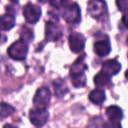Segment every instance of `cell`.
<instances>
[{
    "label": "cell",
    "instance_id": "cell-1",
    "mask_svg": "<svg viewBox=\"0 0 128 128\" xmlns=\"http://www.w3.org/2000/svg\"><path fill=\"white\" fill-rule=\"evenodd\" d=\"M62 17L64 20L70 24H77L81 20V11L77 3H68L63 7Z\"/></svg>",
    "mask_w": 128,
    "mask_h": 128
},
{
    "label": "cell",
    "instance_id": "cell-2",
    "mask_svg": "<svg viewBox=\"0 0 128 128\" xmlns=\"http://www.w3.org/2000/svg\"><path fill=\"white\" fill-rule=\"evenodd\" d=\"M10 58L16 61H22L26 58L28 53V44L22 41L21 39L12 43L7 51Z\"/></svg>",
    "mask_w": 128,
    "mask_h": 128
},
{
    "label": "cell",
    "instance_id": "cell-3",
    "mask_svg": "<svg viewBox=\"0 0 128 128\" xmlns=\"http://www.w3.org/2000/svg\"><path fill=\"white\" fill-rule=\"evenodd\" d=\"M51 100V92L49 88L47 87H41L39 88L34 96L33 102L35 105V108L38 109H46L49 102Z\"/></svg>",
    "mask_w": 128,
    "mask_h": 128
},
{
    "label": "cell",
    "instance_id": "cell-4",
    "mask_svg": "<svg viewBox=\"0 0 128 128\" xmlns=\"http://www.w3.org/2000/svg\"><path fill=\"white\" fill-rule=\"evenodd\" d=\"M30 122L36 127H42L46 124L49 118V113L46 109H32L29 114Z\"/></svg>",
    "mask_w": 128,
    "mask_h": 128
},
{
    "label": "cell",
    "instance_id": "cell-5",
    "mask_svg": "<svg viewBox=\"0 0 128 128\" xmlns=\"http://www.w3.org/2000/svg\"><path fill=\"white\" fill-rule=\"evenodd\" d=\"M41 8L32 3H27L23 8V15L26 21L30 24L38 22V20L41 17Z\"/></svg>",
    "mask_w": 128,
    "mask_h": 128
},
{
    "label": "cell",
    "instance_id": "cell-6",
    "mask_svg": "<svg viewBox=\"0 0 128 128\" xmlns=\"http://www.w3.org/2000/svg\"><path fill=\"white\" fill-rule=\"evenodd\" d=\"M87 11L94 18H100L105 15L107 11L106 3L103 1H90L87 5Z\"/></svg>",
    "mask_w": 128,
    "mask_h": 128
},
{
    "label": "cell",
    "instance_id": "cell-7",
    "mask_svg": "<svg viewBox=\"0 0 128 128\" xmlns=\"http://www.w3.org/2000/svg\"><path fill=\"white\" fill-rule=\"evenodd\" d=\"M62 36V30L56 22L50 21L46 23L45 27V38L47 41H57Z\"/></svg>",
    "mask_w": 128,
    "mask_h": 128
},
{
    "label": "cell",
    "instance_id": "cell-8",
    "mask_svg": "<svg viewBox=\"0 0 128 128\" xmlns=\"http://www.w3.org/2000/svg\"><path fill=\"white\" fill-rule=\"evenodd\" d=\"M69 46L72 52L79 53L85 47V37L80 33H72L69 35Z\"/></svg>",
    "mask_w": 128,
    "mask_h": 128
},
{
    "label": "cell",
    "instance_id": "cell-9",
    "mask_svg": "<svg viewBox=\"0 0 128 128\" xmlns=\"http://www.w3.org/2000/svg\"><path fill=\"white\" fill-rule=\"evenodd\" d=\"M94 51L100 57L107 56L111 51V45H110V41L108 40V38L105 40L101 39V40L96 41L94 43Z\"/></svg>",
    "mask_w": 128,
    "mask_h": 128
},
{
    "label": "cell",
    "instance_id": "cell-10",
    "mask_svg": "<svg viewBox=\"0 0 128 128\" xmlns=\"http://www.w3.org/2000/svg\"><path fill=\"white\" fill-rule=\"evenodd\" d=\"M120 70H121V64L117 60H108L104 62L102 65V72L109 75L110 77L118 74Z\"/></svg>",
    "mask_w": 128,
    "mask_h": 128
},
{
    "label": "cell",
    "instance_id": "cell-11",
    "mask_svg": "<svg viewBox=\"0 0 128 128\" xmlns=\"http://www.w3.org/2000/svg\"><path fill=\"white\" fill-rule=\"evenodd\" d=\"M84 59H85V55H82L73 63L70 69V76L84 74L85 70H87V65L84 63Z\"/></svg>",
    "mask_w": 128,
    "mask_h": 128
},
{
    "label": "cell",
    "instance_id": "cell-12",
    "mask_svg": "<svg viewBox=\"0 0 128 128\" xmlns=\"http://www.w3.org/2000/svg\"><path fill=\"white\" fill-rule=\"evenodd\" d=\"M15 25V16L14 13L8 12V14H4L1 16L0 19V27L1 30L6 31V30H10L14 27Z\"/></svg>",
    "mask_w": 128,
    "mask_h": 128
},
{
    "label": "cell",
    "instance_id": "cell-13",
    "mask_svg": "<svg viewBox=\"0 0 128 128\" xmlns=\"http://www.w3.org/2000/svg\"><path fill=\"white\" fill-rule=\"evenodd\" d=\"M107 117L109 118L110 121L112 122H120L121 119L123 118V111L120 107L118 106H109L106 110Z\"/></svg>",
    "mask_w": 128,
    "mask_h": 128
},
{
    "label": "cell",
    "instance_id": "cell-14",
    "mask_svg": "<svg viewBox=\"0 0 128 128\" xmlns=\"http://www.w3.org/2000/svg\"><path fill=\"white\" fill-rule=\"evenodd\" d=\"M105 99H106L105 92L101 89H95L91 91L89 94V100L96 105H101L105 101Z\"/></svg>",
    "mask_w": 128,
    "mask_h": 128
},
{
    "label": "cell",
    "instance_id": "cell-15",
    "mask_svg": "<svg viewBox=\"0 0 128 128\" xmlns=\"http://www.w3.org/2000/svg\"><path fill=\"white\" fill-rule=\"evenodd\" d=\"M111 77L104 72H99L95 77H94V83L97 87H105L110 84Z\"/></svg>",
    "mask_w": 128,
    "mask_h": 128
},
{
    "label": "cell",
    "instance_id": "cell-16",
    "mask_svg": "<svg viewBox=\"0 0 128 128\" xmlns=\"http://www.w3.org/2000/svg\"><path fill=\"white\" fill-rule=\"evenodd\" d=\"M20 36H21V40L28 44L29 42H31L33 40L34 33H33V30L31 28L24 26V27H22V29L20 31Z\"/></svg>",
    "mask_w": 128,
    "mask_h": 128
},
{
    "label": "cell",
    "instance_id": "cell-17",
    "mask_svg": "<svg viewBox=\"0 0 128 128\" xmlns=\"http://www.w3.org/2000/svg\"><path fill=\"white\" fill-rule=\"evenodd\" d=\"M71 81L74 87L76 88H80L83 87L86 84V76L85 73L84 74H79V75H74L71 76Z\"/></svg>",
    "mask_w": 128,
    "mask_h": 128
},
{
    "label": "cell",
    "instance_id": "cell-18",
    "mask_svg": "<svg viewBox=\"0 0 128 128\" xmlns=\"http://www.w3.org/2000/svg\"><path fill=\"white\" fill-rule=\"evenodd\" d=\"M54 86H55V93L58 95V97H62L64 96L68 89H67V86L65 85V83L61 80H57L54 82Z\"/></svg>",
    "mask_w": 128,
    "mask_h": 128
},
{
    "label": "cell",
    "instance_id": "cell-19",
    "mask_svg": "<svg viewBox=\"0 0 128 128\" xmlns=\"http://www.w3.org/2000/svg\"><path fill=\"white\" fill-rule=\"evenodd\" d=\"M15 111V108L7 103H1V118H5V117H8L10 116L11 114H13Z\"/></svg>",
    "mask_w": 128,
    "mask_h": 128
},
{
    "label": "cell",
    "instance_id": "cell-20",
    "mask_svg": "<svg viewBox=\"0 0 128 128\" xmlns=\"http://www.w3.org/2000/svg\"><path fill=\"white\" fill-rule=\"evenodd\" d=\"M116 5L118 6V8L121 12H128V0L116 1Z\"/></svg>",
    "mask_w": 128,
    "mask_h": 128
},
{
    "label": "cell",
    "instance_id": "cell-21",
    "mask_svg": "<svg viewBox=\"0 0 128 128\" xmlns=\"http://www.w3.org/2000/svg\"><path fill=\"white\" fill-rule=\"evenodd\" d=\"M105 128H122L120 122H108L105 124Z\"/></svg>",
    "mask_w": 128,
    "mask_h": 128
},
{
    "label": "cell",
    "instance_id": "cell-22",
    "mask_svg": "<svg viewBox=\"0 0 128 128\" xmlns=\"http://www.w3.org/2000/svg\"><path fill=\"white\" fill-rule=\"evenodd\" d=\"M122 22H123L124 26H125L126 28H128V13H126V14L123 16V18H122Z\"/></svg>",
    "mask_w": 128,
    "mask_h": 128
},
{
    "label": "cell",
    "instance_id": "cell-23",
    "mask_svg": "<svg viewBox=\"0 0 128 128\" xmlns=\"http://www.w3.org/2000/svg\"><path fill=\"white\" fill-rule=\"evenodd\" d=\"M4 128H17V127H15V126H13V125H11V124H6V125L4 126Z\"/></svg>",
    "mask_w": 128,
    "mask_h": 128
},
{
    "label": "cell",
    "instance_id": "cell-24",
    "mask_svg": "<svg viewBox=\"0 0 128 128\" xmlns=\"http://www.w3.org/2000/svg\"><path fill=\"white\" fill-rule=\"evenodd\" d=\"M125 76H126V78H128V70L126 71V73H125Z\"/></svg>",
    "mask_w": 128,
    "mask_h": 128
}]
</instances>
